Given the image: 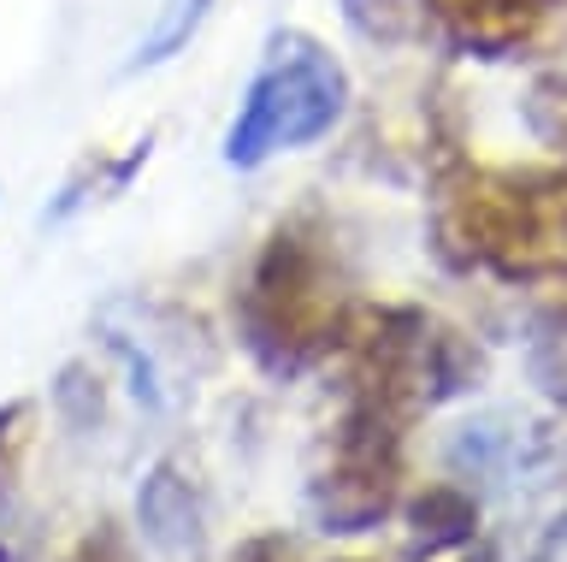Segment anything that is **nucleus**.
I'll return each instance as SVG.
<instances>
[{
  "label": "nucleus",
  "mask_w": 567,
  "mask_h": 562,
  "mask_svg": "<svg viewBox=\"0 0 567 562\" xmlns=\"http://www.w3.org/2000/svg\"><path fill=\"white\" fill-rule=\"evenodd\" d=\"M349 113V72L308 30H278L266 42V54L255 65L243 90V108L225 131V161L255 172L272 154L313 149L319 136L337 131V119Z\"/></svg>",
  "instance_id": "7ed1b4c3"
},
{
  "label": "nucleus",
  "mask_w": 567,
  "mask_h": 562,
  "mask_svg": "<svg viewBox=\"0 0 567 562\" xmlns=\"http://www.w3.org/2000/svg\"><path fill=\"white\" fill-rule=\"evenodd\" d=\"M337 7H343V19H349V30L361 42L402 48V42L432 37V12H425V0H337Z\"/></svg>",
  "instance_id": "1a4fd4ad"
},
{
  "label": "nucleus",
  "mask_w": 567,
  "mask_h": 562,
  "mask_svg": "<svg viewBox=\"0 0 567 562\" xmlns=\"http://www.w3.org/2000/svg\"><path fill=\"white\" fill-rule=\"evenodd\" d=\"M207 12H213V0H177V7L166 12V24H159L154 37L136 48V65H159V60H172L177 48H184V42L195 37V30H202Z\"/></svg>",
  "instance_id": "9d476101"
},
{
  "label": "nucleus",
  "mask_w": 567,
  "mask_h": 562,
  "mask_svg": "<svg viewBox=\"0 0 567 562\" xmlns=\"http://www.w3.org/2000/svg\"><path fill=\"white\" fill-rule=\"evenodd\" d=\"M478 533V503L473 491H461L450 480L425 486L408 498V556H443V551H467Z\"/></svg>",
  "instance_id": "6e6552de"
},
{
  "label": "nucleus",
  "mask_w": 567,
  "mask_h": 562,
  "mask_svg": "<svg viewBox=\"0 0 567 562\" xmlns=\"http://www.w3.org/2000/svg\"><path fill=\"white\" fill-rule=\"evenodd\" d=\"M432 249L455 273L532 285L567 260V172H508L450 154L432 184Z\"/></svg>",
  "instance_id": "f03ea898"
},
{
  "label": "nucleus",
  "mask_w": 567,
  "mask_h": 562,
  "mask_svg": "<svg viewBox=\"0 0 567 562\" xmlns=\"http://www.w3.org/2000/svg\"><path fill=\"white\" fill-rule=\"evenodd\" d=\"M354 308L361 303L349 296L337 237L319 214L284 219L248 260L237 303H230L243 349L272 379H301L319 361H331L354 326Z\"/></svg>",
  "instance_id": "f257e3e1"
},
{
  "label": "nucleus",
  "mask_w": 567,
  "mask_h": 562,
  "mask_svg": "<svg viewBox=\"0 0 567 562\" xmlns=\"http://www.w3.org/2000/svg\"><path fill=\"white\" fill-rule=\"evenodd\" d=\"M136 521H142V533L172 556H195L207 539V503L177 462H154V473L136 491Z\"/></svg>",
  "instance_id": "0eeeda50"
},
{
  "label": "nucleus",
  "mask_w": 567,
  "mask_h": 562,
  "mask_svg": "<svg viewBox=\"0 0 567 562\" xmlns=\"http://www.w3.org/2000/svg\"><path fill=\"white\" fill-rule=\"evenodd\" d=\"M65 562H118V544L113 539H83Z\"/></svg>",
  "instance_id": "ddd939ff"
},
{
  "label": "nucleus",
  "mask_w": 567,
  "mask_h": 562,
  "mask_svg": "<svg viewBox=\"0 0 567 562\" xmlns=\"http://www.w3.org/2000/svg\"><path fill=\"white\" fill-rule=\"evenodd\" d=\"M556 7L561 0H425L432 37L473 60H514L520 48L538 42Z\"/></svg>",
  "instance_id": "423d86ee"
},
{
  "label": "nucleus",
  "mask_w": 567,
  "mask_h": 562,
  "mask_svg": "<svg viewBox=\"0 0 567 562\" xmlns=\"http://www.w3.org/2000/svg\"><path fill=\"white\" fill-rule=\"evenodd\" d=\"M24 420H30V409H24V402H12V409H0V486H7V473L18 468V445H24V432H18V427H24Z\"/></svg>",
  "instance_id": "9b49d317"
},
{
  "label": "nucleus",
  "mask_w": 567,
  "mask_h": 562,
  "mask_svg": "<svg viewBox=\"0 0 567 562\" xmlns=\"http://www.w3.org/2000/svg\"><path fill=\"white\" fill-rule=\"evenodd\" d=\"M408 420L414 415L390 409V402L343 391V415L326 427L308 480V509L326 533H372L379 521L396 515L408 480Z\"/></svg>",
  "instance_id": "39448f33"
},
{
  "label": "nucleus",
  "mask_w": 567,
  "mask_h": 562,
  "mask_svg": "<svg viewBox=\"0 0 567 562\" xmlns=\"http://www.w3.org/2000/svg\"><path fill=\"white\" fill-rule=\"evenodd\" d=\"M478 562H485V556H478Z\"/></svg>",
  "instance_id": "4468645a"
},
{
  "label": "nucleus",
  "mask_w": 567,
  "mask_h": 562,
  "mask_svg": "<svg viewBox=\"0 0 567 562\" xmlns=\"http://www.w3.org/2000/svg\"><path fill=\"white\" fill-rule=\"evenodd\" d=\"M230 562H296V551H290V539H284V533H255V539L237 544V556H230Z\"/></svg>",
  "instance_id": "f8f14e48"
},
{
  "label": "nucleus",
  "mask_w": 567,
  "mask_h": 562,
  "mask_svg": "<svg viewBox=\"0 0 567 562\" xmlns=\"http://www.w3.org/2000/svg\"><path fill=\"white\" fill-rule=\"evenodd\" d=\"M337 356H343L349 397L390 402L402 415H420L443 397L467 391L478 374V356L461 344V331L432 320L425 308H402V303H379V308L361 303Z\"/></svg>",
  "instance_id": "20e7f679"
}]
</instances>
